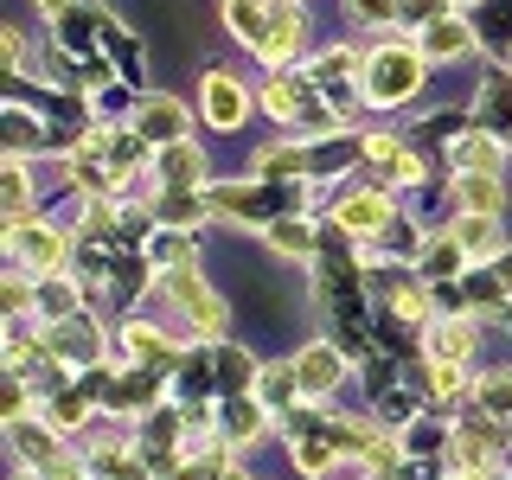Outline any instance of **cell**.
<instances>
[{"label":"cell","instance_id":"20","mask_svg":"<svg viewBox=\"0 0 512 480\" xmlns=\"http://www.w3.org/2000/svg\"><path fill=\"white\" fill-rule=\"evenodd\" d=\"M295 391H301V378L288 372V365H269V372H256V397H263L269 410H282V404H288Z\"/></svg>","mask_w":512,"mask_h":480},{"label":"cell","instance_id":"27","mask_svg":"<svg viewBox=\"0 0 512 480\" xmlns=\"http://www.w3.org/2000/svg\"><path fill=\"white\" fill-rule=\"evenodd\" d=\"M0 45H7V64H13V71H26V39H20V32H0Z\"/></svg>","mask_w":512,"mask_h":480},{"label":"cell","instance_id":"19","mask_svg":"<svg viewBox=\"0 0 512 480\" xmlns=\"http://www.w3.org/2000/svg\"><path fill=\"white\" fill-rule=\"evenodd\" d=\"M429 352H436V359H468V352H474V327H468V320H442V327L429 333Z\"/></svg>","mask_w":512,"mask_h":480},{"label":"cell","instance_id":"1","mask_svg":"<svg viewBox=\"0 0 512 480\" xmlns=\"http://www.w3.org/2000/svg\"><path fill=\"white\" fill-rule=\"evenodd\" d=\"M416 84H423V45H378L365 58V103H378V109L410 103Z\"/></svg>","mask_w":512,"mask_h":480},{"label":"cell","instance_id":"15","mask_svg":"<svg viewBox=\"0 0 512 480\" xmlns=\"http://www.w3.org/2000/svg\"><path fill=\"white\" fill-rule=\"evenodd\" d=\"M455 167H461V173H500V141H493V135L455 141Z\"/></svg>","mask_w":512,"mask_h":480},{"label":"cell","instance_id":"9","mask_svg":"<svg viewBox=\"0 0 512 480\" xmlns=\"http://www.w3.org/2000/svg\"><path fill=\"white\" fill-rule=\"evenodd\" d=\"M135 135H148V141H180V135H186V109L173 103V96H154V103H141Z\"/></svg>","mask_w":512,"mask_h":480},{"label":"cell","instance_id":"11","mask_svg":"<svg viewBox=\"0 0 512 480\" xmlns=\"http://www.w3.org/2000/svg\"><path fill=\"white\" fill-rule=\"evenodd\" d=\"M314 96H308V84H301V77H276V84L263 90V109L276 122H301V109H308Z\"/></svg>","mask_w":512,"mask_h":480},{"label":"cell","instance_id":"6","mask_svg":"<svg viewBox=\"0 0 512 480\" xmlns=\"http://www.w3.org/2000/svg\"><path fill=\"white\" fill-rule=\"evenodd\" d=\"M295 378H301V391L320 397V391H333V384L346 378V359H340L333 346H308V352L295 359Z\"/></svg>","mask_w":512,"mask_h":480},{"label":"cell","instance_id":"23","mask_svg":"<svg viewBox=\"0 0 512 480\" xmlns=\"http://www.w3.org/2000/svg\"><path fill=\"white\" fill-rule=\"evenodd\" d=\"M32 141H39V122H32L26 109H7V154H26Z\"/></svg>","mask_w":512,"mask_h":480},{"label":"cell","instance_id":"13","mask_svg":"<svg viewBox=\"0 0 512 480\" xmlns=\"http://www.w3.org/2000/svg\"><path fill=\"white\" fill-rule=\"evenodd\" d=\"M461 212H500V173H455Z\"/></svg>","mask_w":512,"mask_h":480},{"label":"cell","instance_id":"22","mask_svg":"<svg viewBox=\"0 0 512 480\" xmlns=\"http://www.w3.org/2000/svg\"><path fill=\"white\" fill-rule=\"evenodd\" d=\"M0 199H7V218H26V160L7 154V173H0Z\"/></svg>","mask_w":512,"mask_h":480},{"label":"cell","instance_id":"8","mask_svg":"<svg viewBox=\"0 0 512 480\" xmlns=\"http://www.w3.org/2000/svg\"><path fill=\"white\" fill-rule=\"evenodd\" d=\"M205 122H212V128H237V122H244V90H237L224 71L205 77Z\"/></svg>","mask_w":512,"mask_h":480},{"label":"cell","instance_id":"17","mask_svg":"<svg viewBox=\"0 0 512 480\" xmlns=\"http://www.w3.org/2000/svg\"><path fill=\"white\" fill-rule=\"evenodd\" d=\"M160 180H167V186H192V180H205V154H192L186 141H173L167 160H160Z\"/></svg>","mask_w":512,"mask_h":480},{"label":"cell","instance_id":"14","mask_svg":"<svg viewBox=\"0 0 512 480\" xmlns=\"http://www.w3.org/2000/svg\"><path fill=\"white\" fill-rule=\"evenodd\" d=\"M122 340H128V352H135V359H141V365H173V359H180V346H173V340H167V333H154V327H141V320H135V327H128V333H122Z\"/></svg>","mask_w":512,"mask_h":480},{"label":"cell","instance_id":"21","mask_svg":"<svg viewBox=\"0 0 512 480\" xmlns=\"http://www.w3.org/2000/svg\"><path fill=\"white\" fill-rule=\"evenodd\" d=\"M45 346H52V352H71V359H90V352H96V333L84 327V320H64V327L45 333Z\"/></svg>","mask_w":512,"mask_h":480},{"label":"cell","instance_id":"10","mask_svg":"<svg viewBox=\"0 0 512 480\" xmlns=\"http://www.w3.org/2000/svg\"><path fill=\"white\" fill-rule=\"evenodd\" d=\"M455 250H468V256L500 250V224H493V212H461L455 218Z\"/></svg>","mask_w":512,"mask_h":480},{"label":"cell","instance_id":"5","mask_svg":"<svg viewBox=\"0 0 512 480\" xmlns=\"http://www.w3.org/2000/svg\"><path fill=\"white\" fill-rule=\"evenodd\" d=\"M301 32H308V26H301V7H295V0H276V26H269V39L256 45V52H263L269 64H288L301 52Z\"/></svg>","mask_w":512,"mask_h":480},{"label":"cell","instance_id":"3","mask_svg":"<svg viewBox=\"0 0 512 480\" xmlns=\"http://www.w3.org/2000/svg\"><path fill=\"white\" fill-rule=\"evenodd\" d=\"M346 224V231H359V237H372V231H384L391 224V199L384 192H346L340 199V212H333Z\"/></svg>","mask_w":512,"mask_h":480},{"label":"cell","instance_id":"12","mask_svg":"<svg viewBox=\"0 0 512 480\" xmlns=\"http://www.w3.org/2000/svg\"><path fill=\"white\" fill-rule=\"evenodd\" d=\"M365 160H372L378 173H391V180H416V173H423V160H416L404 141H391V135H378L372 148H365Z\"/></svg>","mask_w":512,"mask_h":480},{"label":"cell","instance_id":"28","mask_svg":"<svg viewBox=\"0 0 512 480\" xmlns=\"http://www.w3.org/2000/svg\"><path fill=\"white\" fill-rule=\"evenodd\" d=\"M359 7V20H384V13H397V0H352Z\"/></svg>","mask_w":512,"mask_h":480},{"label":"cell","instance_id":"7","mask_svg":"<svg viewBox=\"0 0 512 480\" xmlns=\"http://www.w3.org/2000/svg\"><path fill=\"white\" fill-rule=\"evenodd\" d=\"M416 45H423V58L448 64V58H468V52H474V32L461 26V20H429V26H423V39H416Z\"/></svg>","mask_w":512,"mask_h":480},{"label":"cell","instance_id":"18","mask_svg":"<svg viewBox=\"0 0 512 480\" xmlns=\"http://www.w3.org/2000/svg\"><path fill=\"white\" fill-rule=\"evenodd\" d=\"M269 250H282V256H308L314 250V224L308 218H282V224H269Z\"/></svg>","mask_w":512,"mask_h":480},{"label":"cell","instance_id":"2","mask_svg":"<svg viewBox=\"0 0 512 480\" xmlns=\"http://www.w3.org/2000/svg\"><path fill=\"white\" fill-rule=\"evenodd\" d=\"M7 250L20 256L26 269H39V276H58L64 269V231H52V224H26V218H13L7 224Z\"/></svg>","mask_w":512,"mask_h":480},{"label":"cell","instance_id":"29","mask_svg":"<svg viewBox=\"0 0 512 480\" xmlns=\"http://www.w3.org/2000/svg\"><path fill=\"white\" fill-rule=\"evenodd\" d=\"M7 301H13V314H20L26 301H32V288H26V276H7Z\"/></svg>","mask_w":512,"mask_h":480},{"label":"cell","instance_id":"30","mask_svg":"<svg viewBox=\"0 0 512 480\" xmlns=\"http://www.w3.org/2000/svg\"><path fill=\"white\" fill-rule=\"evenodd\" d=\"M39 7H45V13H64V7H71V0H39Z\"/></svg>","mask_w":512,"mask_h":480},{"label":"cell","instance_id":"26","mask_svg":"<svg viewBox=\"0 0 512 480\" xmlns=\"http://www.w3.org/2000/svg\"><path fill=\"white\" fill-rule=\"evenodd\" d=\"M397 13H404V20H442V0H397Z\"/></svg>","mask_w":512,"mask_h":480},{"label":"cell","instance_id":"16","mask_svg":"<svg viewBox=\"0 0 512 480\" xmlns=\"http://www.w3.org/2000/svg\"><path fill=\"white\" fill-rule=\"evenodd\" d=\"M263 397H256V404H250V397H237V404H224V436H231V442H250V436H263Z\"/></svg>","mask_w":512,"mask_h":480},{"label":"cell","instance_id":"24","mask_svg":"<svg viewBox=\"0 0 512 480\" xmlns=\"http://www.w3.org/2000/svg\"><path fill=\"white\" fill-rule=\"evenodd\" d=\"M39 314L45 320H71V282H45L39 288Z\"/></svg>","mask_w":512,"mask_h":480},{"label":"cell","instance_id":"25","mask_svg":"<svg viewBox=\"0 0 512 480\" xmlns=\"http://www.w3.org/2000/svg\"><path fill=\"white\" fill-rule=\"evenodd\" d=\"M256 167H263V173H301V167H308V154H301V148H263Z\"/></svg>","mask_w":512,"mask_h":480},{"label":"cell","instance_id":"4","mask_svg":"<svg viewBox=\"0 0 512 480\" xmlns=\"http://www.w3.org/2000/svg\"><path fill=\"white\" fill-rule=\"evenodd\" d=\"M224 26L244 45H263L269 26H276V0H224Z\"/></svg>","mask_w":512,"mask_h":480}]
</instances>
